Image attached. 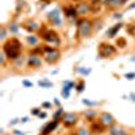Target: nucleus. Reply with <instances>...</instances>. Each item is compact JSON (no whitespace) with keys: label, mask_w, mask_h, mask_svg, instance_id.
Returning <instances> with one entry per match:
<instances>
[{"label":"nucleus","mask_w":135,"mask_h":135,"mask_svg":"<svg viewBox=\"0 0 135 135\" xmlns=\"http://www.w3.org/2000/svg\"><path fill=\"white\" fill-rule=\"evenodd\" d=\"M3 53L7 55L9 61H14L20 57L22 53V43L16 38H11L3 45Z\"/></svg>","instance_id":"1"},{"label":"nucleus","mask_w":135,"mask_h":135,"mask_svg":"<svg viewBox=\"0 0 135 135\" xmlns=\"http://www.w3.org/2000/svg\"><path fill=\"white\" fill-rule=\"evenodd\" d=\"M93 23L88 19H81L78 20V25H77V32H78V37L80 38H88L89 35L92 34L93 31Z\"/></svg>","instance_id":"2"},{"label":"nucleus","mask_w":135,"mask_h":135,"mask_svg":"<svg viewBox=\"0 0 135 135\" xmlns=\"http://www.w3.org/2000/svg\"><path fill=\"white\" fill-rule=\"evenodd\" d=\"M45 49V53H43V60L47 64H55L58 60H60V51L54 47H43Z\"/></svg>","instance_id":"3"},{"label":"nucleus","mask_w":135,"mask_h":135,"mask_svg":"<svg viewBox=\"0 0 135 135\" xmlns=\"http://www.w3.org/2000/svg\"><path fill=\"white\" fill-rule=\"evenodd\" d=\"M116 54V49L112 46V45L109 43H100V46H99V55L100 57H103V58H108V57H112V55H115Z\"/></svg>","instance_id":"4"},{"label":"nucleus","mask_w":135,"mask_h":135,"mask_svg":"<svg viewBox=\"0 0 135 135\" xmlns=\"http://www.w3.org/2000/svg\"><path fill=\"white\" fill-rule=\"evenodd\" d=\"M41 38H42L43 41H46V42H50V43H55V45H60V38H58V34L55 32L54 30L43 28Z\"/></svg>","instance_id":"5"},{"label":"nucleus","mask_w":135,"mask_h":135,"mask_svg":"<svg viewBox=\"0 0 135 135\" xmlns=\"http://www.w3.org/2000/svg\"><path fill=\"white\" fill-rule=\"evenodd\" d=\"M78 120V116L76 114H72V112H66V114L62 115V123L65 127H73L76 126V123Z\"/></svg>","instance_id":"6"},{"label":"nucleus","mask_w":135,"mask_h":135,"mask_svg":"<svg viewBox=\"0 0 135 135\" xmlns=\"http://www.w3.org/2000/svg\"><path fill=\"white\" fill-rule=\"evenodd\" d=\"M74 7H76V11H77V15L85 16V15H88V14L92 12L91 4H88V3H85V2H78Z\"/></svg>","instance_id":"7"},{"label":"nucleus","mask_w":135,"mask_h":135,"mask_svg":"<svg viewBox=\"0 0 135 135\" xmlns=\"http://www.w3.org/2000/svg\"><path fill=\"white\" fill-rule=\"evenodd\" d=\"M99 122H100L104 127H112V126L115 124L114 116H112L111 114H108V112H101L100 118H99Z\"/></svg>","instance_id":"8"},{"label":"nucleus","mask_w":135,"mask_h":135,"mask_svg":"<svg viewBox=\"0 0 135 135\" xmlns=\"http://www.w3.org/2000/svg\"><path fill=\"white\" fill-rule=\"evenodd\" d=\"M42 65V58L37 54H31L27 58V66L28 68H39Z\"/></svg>","instance_id":"9"},{"label":"nucleus","mask_w":135,"mask_h":135,"mask_svg":"<svg viewBox=\"0 0 135 135\" xmlns=\"http://www.w3.org/2000/svg\"><path fill=\"white\" fill-rule=\"evenodd\" d=\"M49 19H50V22L53 23V26H61V16H60V12H58V9H53V11H50L49 12Z\"/></svg>","instance_id":"10"},{"label":"nucleus","mask_w":135,"mask_h":135,"mask_svg":"<svg viewBox=\"0 0 135 135\" xmlns=\"http://www.w3.org/2000/svg\"><path fill=\"white\" fill-rule=\"evenodd\" d=\"M57 126H58V119H53V122L47 123L46 127L42 130V135H49L50 132H53L55 130V127H57Z\"/></svg>","instance_id":"11"},{"label":"nucleus","mask_w":135,"mask_h":135,"mask_svg":"<svg viewBox=\"0 0 135 135\" xmlns=\"http://www.w3.org/2000/svg\"><path fill=\"white\" fill-rule=\"evenodd\" d=\"M23 27H25L28 32H35V31H38V30L41 28V26L37 23L35 20H28V22H26V23L23 25Z\"/></svg>","instance_id":"12"},{"label":"nucleus","mask_w":135,"mask_h":135,"mask_svg":"<svg viewBox=\"0 0 135 135\" xmlns=\"http://www.w3.org/2000/svg\"><path fill=\"white\" fill-rule=\"evenodd\" d=\"M123 27V23H116L114 27H111L108 31H107V35L109 37V38H115V35H116V32L120 30Z\"/></svg>","instance_id":"13"},{"label":"nucleus","mask_w":135,"mask_h":135,"mask_svg":"<svg viewBox=\"0 0 135 135\" xmlns=\"http://www.w3.org/2000/svg\"><path fill=\"white\" fill-rule=\"evenodd\" d=\"M123 4L122 0H105V6H108L109 8H118Z\"/></svg>","instance_id":"14"},{"label":"nucleus","mask_w":135,"mask_h":135,"mask_svg":"<svg viewBox=\"0 0 135 135\" xmlns=\"http://www.w3.org/2000/svg\"><path fill=\"white\" fill-rule=\"evenodd\" d=\"M109 135H127L126 131L123 128H118V127H109Z\"/></svg>","instance_id":"15"},{"label":"nucleus","mask_w":135,"mask_h":135,"mask_svg":"<svg viewBox=\"0 0 135 135\" xmlns=\"http://www.w3.org/2000/svg\"><path fill=\"white\" fill-rule=\"evenodd\" d=\"M23 65H27V60L23 57V55H20L19 58L14 60V66H15V68H22Z\"/></svg>","instance_id":"16"},{"label":"nucleus","mask_w":135,"mask_h":135,"mask_svg":"<svg viewBox=\"0 0 135 135\" xmlns=\"http://www.w3.org/2000/svg\"><path fill=\"white\" fill-rule=\"evenodd\" d=\"M65 15L69 16V18H73L77 15V11H76V7H66L65 8Z\"/></svg>","instance_id":"17"},{"label":"nucleus","mask_w":135,"mask_h":135,"mask_svg":"<svg viewBox=\"0 0 135 135\" xmlns=\"http://www.w3.org/2000/svg\"><path fill=\"white\" fill-rule=\"evenodd\" d=\"M76 135H92V131L86 127H80L76 131Z\"/></svg>","instance_id":"18"},{"label":"nucleus","mask_w":135,"mask_h":135,"mask_svg":"<svg viewBox=\"0 0 135 135\" xmlns=\"http://www.w3.org/2000/svg\"><path fill=\"white\" fill-rule=\"evenodd\" d=\"M27 42H28L30 45H32V46H38L39 38L35 37V35H28V37H27Z\"/></svg>","instance_id":"19"},{"label":"nucleus","mask_w":135,"mask_h":135,"mask_svg":"<svg viewBox=\"0 0 135 135\" xmlns=\"http://www.w3.org/2000/svg\"><path fill=\"white\" fill-rule=\"evenodd\" d=\"M104 130V126L101 124L100 122H97V123H93L92 124V131H99V132H101Z\"/></svg>","instance_id":"20"},{"label":"nucleus","mask_w":135,"mask_h":135,"mask_svg":"<svg viewBox=\"0 0 135 135\" xmlns=\"http://www.w3.org/2000/svg\"><path fill=\"white\" fill-rule=\"evenodd\" d=\"M8 30H9V32H11V34H16V32L19 31V26H18L16 23H9Z\"/></svg>","instance_id":"21"},{"label":"nucleus","mask_w":135,"mask_h":135,"mask_svg":"<svg viewBox=\"0 0 135 135\" xmlns=\"http://www.w3.org/2000/svg\"><path fill=\"white\" fill-rule=\"evenodd\" d=\"M84 86H85V83H84V80L78 81V83L76 84V89H77V92H78V93H81V92L84 91Z\"/></svg>","instance_id":"22"},{"label":"nucleus","mask_w":135,"mask_h":135,"mask_svg":"<svg viewBox=\"0 0 135 135\" xmlns=\"http://www.w3.org/2000/svg\"><path fill=\"white\" fill-rule=\"evenodd\" d=\"M38 84H39L41 86H43V88H50V86H53L51 83H49V81H42V80H41Z\"/></svg>","instance_id":"23"},{"label":"nucleus","mask_w":135,"mask_h":135,"mask_svg":"<svg viewBox=\"0 0 135 135\" xmlns=\"http://www.w3.org/2000/svg\"><path fill=\"white\" fill-rule=\"evenodd\" d=\"M127 30H128V32H130V35H134V37H135V25H130V26L127 27Z\"/></svg>","instance_id":"24"},{"label":"nucleus","mask_w":135,"mask_h":135,"mask_svg":"<svg viewBox=\"0 0 135 135\" xmlns=\"http://www.w3.org/2000/svg\"><path fill=\"white\" fill-rule=\"evenodd\" d=\"M69 91H70V88L64 86V89H62V96H64V97H69Z\"/></svg>","instance_id":"25"},{"label":"nucleus","mask_w":135,"mask_h":135,"mask_svg":"<svg viewBox=\"0 0 135 135\" xmlns=\"http://www.w3.org/2000/svg\"><path fill=\"white\" fill-rule=\"evenodd\" d=\"M6 34H7V28H6V26H2V34H0V38H2V41L3 39H6Z\"/></svg>","instance_id":"26"},{"label":"nucleus","mask_w":135,"mask_h":135,"mask_svg":"<svg viewBox=\"0 0 135 135\" xmlns=\"http://www.w3.org/2000/svg\"><path fill=\"white\" fill-rule=\"evenodd\" d=\"M61 115H64V114H62V108H58V109H57V112H55V115L53 116V119H58Z\"/></svg>","instance_id":"27"},{"label":"nucleus","mask_w":135,"mask_h":135,"mask_svg":"<svg viewBox=\"0 0 135 135\" xmlns=\"http://www.w3.org/2000/svg\"><path fill=\"white\" fill-rule=\"evenodd\" d=\"M93 115H95L93 109H89L88 112H85V116H86V118H91V116H93Z\"/></svg>","instance_id":"28"},{"label":"nucleus","mask_w":135,"mask_h":135,"mask_svg":"<svg viewBox=\"0 0 135 135\" xmlns=\"http://www.w3.org/2000/svg\"><path fill=\"white\" fill-rule=\"evenodd\" d=\"M119 43L122 45V47H124V46H126V41H124V39H123V38H120V39H118V45H119Z\"/></svg>","instance_id":"29"},{"label":"nucleus","mask_w":135,"mask_h":135,"mask_svg":"<svg viewBox=\"0 0 135 135\" xmlns=\"http://www.w3.org/2000/svg\"><path fill=\"white\" fill-rule=\"evenodd\" d=\"M126 77L128 78V80H132V78L135 77V73H128V74H126Z\"/></svg>","instance_id":"30"},{"label":"nucleus","mask_w":135,"mask_h":135,"mask_svg":"<svg viewBox=\"0 0 135 135\" xmlns=\"http://www.w3.org/2000/svg\"><path fill=\"white\" fill-rule=\"evenodd\" d=\"M32 114H34V115H39L41 112H39V109H38V108H35V109H32Z\"/></svg>","instance_id":"31"},{"label":"nucleus","mask_w":135,"mask_h":135,"mask_svg":"<svg viewBox=\"0 0 135 135\" xmlns=\"http://www.w3.org/2000/svg\"><path fill=\"white\" fill-rule=\"evenodd\" d=\"M23 85H25V86H32V84H31V83H28V81H25V83H23Z\"/></svg>","instance_id":"32"},{"label":"nucleus","mask_w":135,"mask_h":135,"mask_svg":"<svg viewBox=\"0 0 135 135\" xmlns=\"http://www.w3.org/2000/svg\"><path fill=\"white\" fill-rule=\"evenodd\" d=\"M38 116H39V118H46V112H41Z\"/></svg>","instance_id":"33"},{"label":"nucleus","mask_w":135,"mask_h":135,"mask_svg":"<svg viewBox=\"0 0 135 135\" xmlns=\"http://www.w3.org/2000/svg\"><path fill=\"white\" fill-rule=\"evenodd\" d=\"M122 2H126V0H122Z\"/></svg>","instance_id":"34"}]
</instances>
